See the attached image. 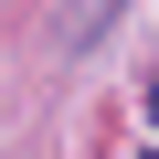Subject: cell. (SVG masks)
<instances>
[{
    "mask_svg": "<svg viewBox=\"0 0 159 159\" xmlns=\"http://www.w3.org/2000/svg\"><path fill=\"white\" fill-rule=\"evenodd\" d=\"M148 127H159V74H148Z\"/></svg>",
    "mask_w": 159,
    "mask_h": 159,
    "instance_id": "1",
    "label": "cell"
}]
</instances>
